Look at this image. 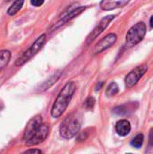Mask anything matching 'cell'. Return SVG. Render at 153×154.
Returning a JSON list of instances; mask_svg holds the SVG:
<instances>
[{"instance_id": "ba28073f", "label": "cell", "mask_w": 153, "mask_h": 154, "mask_svg": "<svg viewBox=\"0 0 153 154\" xmlns=\"http://www.w3.org/2000/svg\"><path fill=\"white\" fill-rule=\"evenodd\" d=\"M117 40V36L115 33H109L108 35H106V37H104L102 40H100L95 46L94 48V53L97 54L100 53L102 51H104L105 50L110 48L111 46H113L115 42Z\"/></svg>"}, {"instance_id": "8992f818", "label": "cell", "mask_w": 153, "mask_h": 154, "mask_svg": "<svg viewBox=\"0 0 153 154\" xmlns=\"http://www.w3.org/2000/svg\"><path fill=\"white\" fill-rule=\"evenodd\" d=\"M148 66L146 64L138 66L133 70H132L126 77H125V85L127 88H133L134 85L137 84V82L143 77V75L147 72Z\"/></svg>"}, {"instance_id": "44dd1931", "label": "cell", "mask_w": 153, "mask_h": 154, "mask_svg": "<svg viewBox=\"0 0 153 154\" xmlns=\"http://www.w3.org/2000/svg\"><path fill=\"white\" fill-rule=\"evenodd\" d=\"M150 146H153V128L150 132Z\"/></svg>"}, {"instance_id": "603a6c76", "label": "cell", "mask_w": 153, "mask_h": 154, "mask_svg": "<svg viewBox=\"0 0 153 154\" xmlns=\"http://www.w3.org/2000/svg\"><path fill=\"white\" fill-rule=\"evenodd\" d=\"M150 23H151V27H153V15H152V16H151V18Z\"/></svg>"}, {"instance_id": "52a82bcc", "label": "cell", "mask_w": 153, "mask_h": 154, "mask_svg": "<svg viewBox=\"0 0 153 154\" xmlns=\"http://www.w3.org/2000/svg\"><path fill=\"white\" fill-rule=\"evenodd\" d=\"M115 17V15H108V16L104 17V18L100 21V23L95 27V29L91 32V33L87 36V40H86L87 45H89V44H90V43L98 36V35H100V34L103 32V31L108 26V24L111 23V21L114 20Z\"/></svg>"}, {"instance_id": "4fadbf2b", "label": "cell", "mask_w": 153, "mask_h": 154, "mask_svg": "<svg viewBox=\"0 0 153 154\" xmlns=\"http://www.w3.org/2000/svg\"><path fill=\"white\" fill-rule=\"evenodd\" d=\"M10 59H11V52L7 50L0 51V71L3 70L7 66Z\"/></svg>"}, {"instance_id": "277c9868", "label": "cell", "mask_w": 153, "mask_h": 154, "mask_svg": "<svg viewBox=\"0 0 153 154\" xmlns=\"http://www.w3.org/2000/svg\"><path fill=\"white\" fill-rule=\"evenodd\" d=\"M46 34H41L40 37H38L36 39V41L30 46V48L25 51L16 60L14 65L16 67H20L23 66L24 63H26L30 59H32L44 45L45 42H46Z\"/></svg>"}, {"instance_id": "7402d4cb", "label": "cell", "mask_w": 153, "mask_h": 154, "mask_svg": "<svg viewBox=\"0 0 153 154\" xmlns=\"http://www.w3.org/2000/svg\"><path fill=\"white\" fill-rule=\"evenodd\" d=\"M102 86H103V82H99V85L97 84V86H96V90H99V89L101 88Z\"/></svg>"}, {"instance_id": "7c38bea8", "label": "cell", "mask_w": 153, "mask_h": 154, "mask_svg": "<svg viewBox=\"0 0 153 154\" xmlns=\"http://www.w3.org/2000/svg\"><path fill=\"white\" fill-rule=\"evenodd\" d=\"M60 73H61V72L59 71V72L53 74L52 76H50V77L49 78V79H47L46 81H44L42 84L40 85L39 90H40V91H45V90H47L48 88H50L54 83H56V81L59 79V78L60 77Z\"/></svg>"}, {"instance_id": "6da1fadb", "label": "cell", "mask_w": 153, "mask_h": 154, "mask_svg": "<svg viewBox=\"0 0 153 154\" xmlns=\"http://www.w3.org/2000/svg\"><path fill=\"white\" fill-rule=\"evenodd\" d=\"M49 134V127L42 124L41 116H36L32 118L23 133V140L27 146H34L44 142Z\"/></svg>"}, {"instance_id": "ac0fdd59", "label": "cell", "mask_w": 153, "mask_h": 154, "mask_svg": "<svg viewBox=\"0 0 153 154\" xmlns=\"http://www.w3.org/2000/svg\"><path fill=\"white\" fill-rule=\"evenodd\" d=\"M95 104H96L95 98H94L93 97H88L86 99V101H85V103H84V106H85V107H86L87 109H92V108L94 107Z\"/></svg>"}, {"instance_id": "5bb4252c", "label": "cell", "mask_w": 153, "mask_h": 154, "mask_svg": "<svg viewBox=\"0 0 153 154\" xmlns=\"http://www.w3.org/2000/svg\"><path fill=\"white\" fill-rule=\"evenodd\" d=\"M23 3H24V0H15V1L10 5V7L8 8L7 14H8L9 15H11V16L16 14L22 9V7H23Z\"/></svg>"}, {"instance_id": "7a4b0ae2", "label": "cell", "mask_w": 153, "mask_h": 154, "mask_svg": "<svg viewBox=\"0 0 153 154\" xmlns=\"http://www.w3.org/2000/svg\"><path fill=\"white\" fill-rule=\"evenodd\" d=\"M76 91V85L74 82H68L63 88L59 93L57 98L54 101V104L51 107V116L53 118H59L66 111L74 93Z\"/></svg>"}, {"instance_id": "30bf717a", "label": "cell", "mask_w": 153, "mask_h": 154, "mask_svg": "<svg viewBox=\"0 0 153 154\" xmlns=\"http://www.w3.org/2000/svg\"><path fill=\"white\" fill-rule=\"evenodd\" d=\"M85 9H86V6H80V7H78V8H75V9L71 10L70 12L66 13L63 16H61V17H60V21L56 23V25H55L53 28H54V29H56L58 26L62 25V23H67L68 21H69V20L73 19V18H74V17H76L77 15L80 14H81Z\"/></svg>"}, {"instance_id": "e0dca14e", "label": "cell", "mask_w": 153, "mask_h": 154, "mask_svg": "<svg viewBox=\"0 0 153 154\" xmlns=\"http://www.w3.org/2000/svg\"><path fill=\"white\" fill-rule=\"evenodd\" d=\"M143 139H144V136L142 134H137L131 142V144L133 147H135V148H140L142 143H143Z\"/></svg>"}, {"instance_id": "3957f363", "label": "cell", "mask_w": 153, "mask_h": 154, "mask_svg": "<svg viewBox=\"0 0 153 154\" xmlns=\"http://www.w3.org/2000/svg\"><path fill=\"white\" fill-rule=\"evenodd\" d=\"M81 127V116L79 113L75 112L64 118L60 125V134L65 139L73 138L80 130Z\"/></svg>"}, {"instance_id": "ffe728a7", "label": "cell", "mask_w": 153, "mask_h": 154, "mask_svg": "<svg viewBox=\"0 0 153 154\" xmlns=\"http://www.w3.org/2000/svg\"><path fill=\"white\" fill-rule=\"evenodd\" d=\"M33 153V152H36V153H41V150H38V149H31V150H28L25 152V153Z\"/></svg>"}, {"instance_id": "2e32d148", "label": "cell", "mask_w": 153, "mask_h": 154, "mask_svg": "<svg viewBox=\"0 0 153 154\" xmlns=\"http://www.w3.org/2000/svg\"><path fill=\"white\" fill-rule=\"evenodd\" d=\"M118 90H119V88L117 86V84L115 82H112L109 84V86L106 88V97H112L114 96H115L117 93H118Z\"/></svg>"}, {"instance_id": "9a60e30c", "label": "cell", "mask_w": 153, "mask_h": 154, "mask_svg": "<svg viewBox=\"0 0 153 154\" xmlns=\"http://www.w3.org/2000/svg\"><path fill=\"white\" fill-rule=\"evenodd\" d=\"M133 104H128V105H124V106H117L114 109V113L118 115V116H124L129 113V110H133Z\"/></svg>"}, {"instance_id": "9c48e42d", "label": "cell", "mask_w": 153, "mask_h": 154, "mask_svg": "<svg viewBox=\"0 0 153 154\" xmlns=\"http://www.w3.org/2000/svg\"><path fill=\"white\" fill-rule=\"evenodd\" d=\"M130 1L131 0H102L100 3V7L103 10L110 11L119 7H123Z\"/></svg>"}, {"instance_id": "d6986e66", "label": "cell", "mask_w": 153, "mask_h": 154, "mask_svg": "<svg viewBox=\"0 0 153 154\" xmlns=\"http://www.w3.org/2000/svg\"><path fill=\"white\" fill-rule=\"evenodd\" d=\"M45 0H31V4L34 6H41Z\"/></svg>"}, {"instance_id": "8fae6325", "label": "cell", "mask_w": 153, "mask_h": 154, "mask_svg": "<svg viewBox=\"0 0 153 154\" xmlns=\"http://www.w3.org/2000/svg\"><path fill=\"white\" fill-rule=\"evenodd\" d=\"M115 130L117 134L121 136H126L131 132V124L127 120H120L115 125Z\"/></svg>"}, {"instance_id": "5b68a950", "label": "cell", "mask_w": 153, "mask_h": 154, "mask_svg": "<svg viewBox=\"0 0 153 154\" xmlns=\"http://www.w3.org/2000/svg\"><path fill=\"white\" fill-rule=\"evenodd\" d=\"M146 34V25L144 23L140 22L134 24L126 34V43L129 47L134 46L142 41Z\"/></svg>"}]
</instances>
